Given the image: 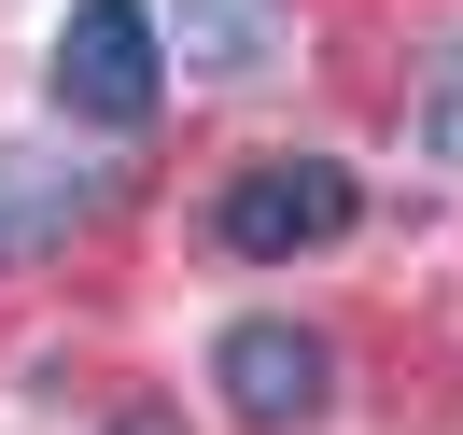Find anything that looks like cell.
<instances>
[{"mask_svg":"<svg viewBox=\"0 0 463 435\" xmlns=\"http://www.w3.org/2000/svg\"><path fill=\"white\" fill-rule=\"evenodd\" d=\"M155 85H169V29H155V0H85V14L57 29V113L141 127Z\"/></svg>","mask_w":463,"mask_h":435,"instance_id":"obj_1","label":"cell"},{"mask_svg":"<svg viewBox=\"0 0 463 435\" xmlns=\"http://www.w3.org/2000/svg\"><path fill=\"white\" fill-rule=\"evenodd\" d=\"M351 169L337 155H267V169H239L225 183V253H253V267H281V253H323V239H351Z\"/></svg>","mask_w":463,"mask_h":435,"instance_id":"obj_2","label":"cell"},{"mask_svg":"<svg viewBox=\"0 0 463 435\" xmlns=\"http://www.w3.org/2000/svg\"><path fill=\"white\" fill-rule=\"evenodd\" d=\"M211 379H225V407L253 435H295V421H323V393H337V351H323L309 323H239V337L211 351Z\"/></svg>","mask_w":463,"mask_h":435,"instance_id":"obj_3","label":"cell"},{"mask_svg":"<svg viewBox=\"0 0 463 435\" xmlns=\"http://www.w3.org/2000/svg\"><path fill=\"white\" fill-rule=\"evenodd\" d=\"M169 43H183V71H211V85H253V71L295 57V0H183Z\"/></svg>","mask_w":463,"mask_h":435,"instance_id":"obj_4","label":"cell"},{"mask_svg":"<svg viewBox=\"0 0 463 435\" xmlns=\"http://www.w3.org/2000/svg\"><path fill=\"white\" fill-rule=\"evenodd\" d=\"M85 225V169H43V155H0V267L43 253V239Z\"/></svg>","mask_w":463,"mask_h":435,"instance_id":"obj_5","label":"cell"},{"mask_svg":"<svg viewBox=\"0 0 463 435\" xmlns=\"http://www.w3.org/2000/svg\"><path fill=\"white\" fill-rule=\"evenodd\" d=\"M407 141H421L435 169H463V43L435 57V85H421V113H407Z\"/></svg>","mask_w":463,"mask_h":435,"instance_id":"obj_6","label":"cell"},{"mask_svg":"<svg viewBox=\"0 0 463 435\" xmlns=\"http://www.w3.org/2000/svg\"><path fill=\"white\" fill-rule=\"evenodd\" d=\"M127 435H169V421H155V407H141V421H127Z\"/></svg>","mask_w":463,"mask_h":435,"instance_id":"obj_7","label":"cell"}]
</instances>
